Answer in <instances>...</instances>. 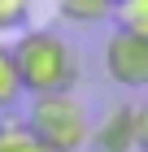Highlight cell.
Returning <instances> with one entry per match:
<instances>
[{"label":"cell","mask_w":148,"mask_h":152,"mask_svg":"<svg viewBox=\"0 0 148 152\" xmlns=\"http://www.w3.org/2000/svg\"><path fill=\"white\" fill-rule=\"evenodd\" d=\"M109 18L118 22V31H126V35H139V39H148V0H118Z\"/></svg>","instance_id":"5"},{"label":"cell","mask_w":148,"mask_h":152,"mask_svg":"<svg viewBox=\"0 0 148 152\" xmlns=\"http://www.w3.org/2000/svg\"><path fill=\"white\" fill-rule=\"evenodd\" d=\"M57 9L66 13L70 22H105L113 13V4L109 0H57Z\"/></svg>","instance_id":"7"},{"label":"cell","mask_w":148,"mask_h":152,"mask_svg":"<svg viewBox=\"0 0 148 152\" xmlns=\"http://www.w3.org/2000/svg\"><path fill=\"white\" fill-rule=\"evenodd\" d=\"M0 152H48V148L26 130L22 117H4L0 122Z\"/></svg>","instance_id":"6"},{"label":"cell","mask_w":148,"mask_h":152,"mask_svg":"<svg viewBox=\"0 0 148 152\" xmlns=\"http://www.w3.org/2000/svg\"><path fill=\"white\" fill-rule=\"evenodd\" d=\"M135 130H139V152H148V100L135 109Z\"/></svg>","instance_id":"10"},{"label":"cell","mask_w":148,"mask_h":152,"mask_svg":"<svg viewBox=\"0 0 148 152\" xmlns=\"http://www.w3.org/2000/svg\"><path fill=\"white\" fill-rule=\"evenodd\" d=\"M26 130L44 143L48 152H83L91 135L87 109L74 91H52V96H31L26 109Z\"/></svg>","instance_id":"2"},{"label":"cell","mask_w":148,"mask_h":152,"mask_svg":"<svg viewBox=\"0 0 148 152\" xmlns=\"http://www.w3.org/2000/svg\"><path fill=\"white\" fill-rule=\"evenodd\" d=\"M26 13H31V0H0V35L13 31V26H22Z\"/></svg>","instance_id":"9"},{"label":"cell","mask_w":148,"mask_h":152,"mask_svg":"<svg viewBox=\"0 0 148 152\" xmlns=\"http://www.w3.org/2000/svg\"><path fill=\"white\" fill-rule=\"evenodd\" d=\"M13 65H18V83L31 96H52V91H74L79 83V57L74 48L48 31V26H31L13 39Z\"/></svg>","instance_id":"1"},{"label":"cell","mask_w":148,"mask_h":152,"mask_svg":"<svg viewBox=\"0 0 148 152\" xmlns=\"http://www.w3.org/2000/svg\"><path fill=\"white\" fill-rule=\"evenodd\" d=\"M87 148H91V152H139L135 104H113L100 122H96V126H91Z\"/></svg>","instance_id":"4"},{"label":"cell","mask_w":148,"mask_h":152,"mask_svg":"<svg viewBox=\"0 0 148 152\" xmlns=\"http://www.w3.org/2000/svg\"><path fill=\"white\" fill-rule=\"evenodd\" d=\"M22 96V83H18V65H13L9 44H0V109H13Z\"/></svg>","instance_id":"8"},{"label":"cell","mask_w":148,"mask_h":152,"mask_svg":"<svg viewBox=\"0 0 148 152\" xmlns=\"http://www.w3.org/2000/svg\"><path fill=\"white\" fill-rule=\"evenodd\" d=\"M109 4H118V0H109Z\"/></svg>","instance_id":"11"},{"label":"cell","mask_w":148,"mask_h":152,"mask_svg":"<svg viewBox=\"0 0 148 152\" xmlns=\"http://www.w3.org/2000/svg\"><path fill=\"white\" fill-rule=\"evenodd\" d=\"M105 74L126 91H144L148 87V39L113 31L105 39Z\"/></svg>","instance_id":"3"}]
</instances>
